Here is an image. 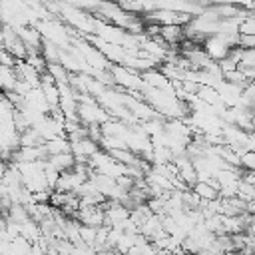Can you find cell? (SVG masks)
<instances>
[{
	"label": "cell",
	"mask_w": 255,
	"mask_h": 255,
	"mask_svg": "<svg viewBox=\"0 0 255 255\" xmlns=\"http://www.w3.org/2000/svg\"><path fill=\"white\" fill-rule=\"evenodd\" d=\"M16 70L14 66H8V64H0V92H12L16 88Z\"/></svg>",
	"instance_id": "cell-1"
},
{
	"label": "cell",
	"mask_w": 255,
	"mask_h": 255,
	"mask_svg": "<svg viewBox=\"0 0 255 255\" xmlns=\"http://www.w3.org/2000/svg\"><path fill=\"white\" fill-rule=\"evenodd\" d=\"M237 32H239V36H255V14L253 12L239 22Z\"/></svg>",
	"instance_id": "cell-4"
},
{
	"label": "cell",
	"mask_w": 255,
	"mask_h": 255,
	"mask_svg": "<svg viewBox=\"0 0 255 255\" xmlns=\"http://www.w3.org/2000/svg\"><path fill=\"white\" fill-rule=\"evenodd\" d=\"M191 191H193L199 199H203V201H213V199L219 197V191H217L213 185H209L207 181H197Z\"/></svg>",
	"instance_id": "cell-3"
},
{
	"label": "cell",
	"mask_w": 255,
	"mask_h": 255,
	"mask_svg": "<svg viewBox=\"0 0 255 255\" xmlns=\"http://www.w3.org/2000/svg\"><path fill=\"white\" fill-rule=\"evenodd\" d=\"M241 167H245L247 171H255V151L241 153Z\"/></svg>",
	"instance_id": "cell-5"
},
{
	"label": "cell",
	"mask_w": 255,
	"mask_h": 255,
	"mask_svg": "<svg viewBox=\"0 0 255 255\" xmlns=\"http://www.w3.org/2000/svg\"><path fill=\"white\" fill-rule=\"evenodd\" d=\"M44 143H46V139L38 133L36 128H28L26 131L20 133V147H40Z\"/></svg>",
	"instance_id": "cell-2"
}]
</instances>
